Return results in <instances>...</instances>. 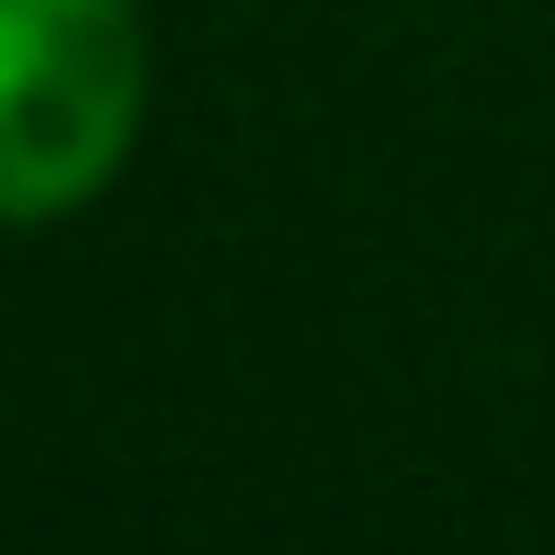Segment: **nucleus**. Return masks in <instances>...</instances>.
<instances>
[{"instance_id":"nucleus-1","label":"nucleus","mask_w":555,"mask_h":555,"mask_svg":"<svg viewBox=\"0 0 555 555\" xmlns=\"http://www.w3.org/2000/svg\"><path fill=\"white\" fill-rule=\"evenodd\" d=\"M147 114L137 0H0V205L57 227L125 170Z\"/></svg>"}]
</instances>
